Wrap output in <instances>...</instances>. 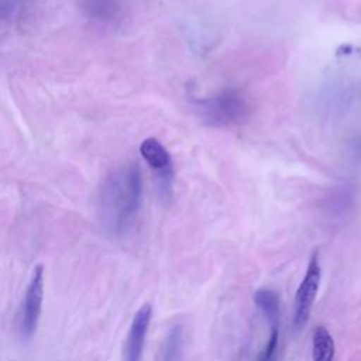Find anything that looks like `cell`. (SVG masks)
Here are the masks:
<instances>
[{"mask_svg":"<svg viewBox=\"0 0 361 361\" xmlns=\"http://www.w3.org/2000/svg\"><path fill=\"white\" fill-rule=\"evenodd\" d=\"M320 279H322V268H320V262H319V254L313 252L307 262L305 275L302 278L300 285L298 286V290H296L295 299H293L292 323L296 330L303 329L309 320L313 303H314L317 292H319Z\"/></svg>","mask_w":361,"mask_h":361,"instance_id":"5b68a950","label":"cell"},{"mask_svg":"<svg viewBox=\"0 0 361 361\" xmlns=\"http://www.w3.org/2000/svg\"><path fill=\"white\" fill-rule=\"evenodd\" d=\"M44 282L45 269L42 265H37L32 269L31 279L24 293L18 313V331L23 338H30L38 327L42 302H44Z\"/></svg>","mask_w":361,"mask_h":361,"instance_id":"277c9868","label":"cell"},{"mask_svg":"<svg viewBox=\"0 0 361 361\" xmlns=\"http://www.w3.org/2000/svg\"><path fill=\"white\" fill-rule=\"evenodd\" d=\"M185 345L183 327L180 324H175L168 331L166 337L159 350L158 361H182Z\"/></svg>","mask_w":361,"mask_h":361,"instance_id":"9c48e42d","label":"cell"},{"mask_svg":"<svg viewBox=\"0 0 361 361\" xmlns=\"http://www.w3.org/2000/svg\"><path fill=\"white\" fill-rule=\"evenodd\" d=\"M152 319V306L144 303L133 316L126 344L123 348V361H140L145 345L148 329Z\"/></svg>","mask_w":361,"mask_h":361,"instance_id":"8992f818","label":"cell"},{"mask_svg":"<svg viewBox=\"0 0 361 361\" xmlns=\"http://www.w3.org/2000/svg\"><path fill=\"white\" fill-rule=\"evenodd\" d=\"M336 345L330 331L324 326H317L312 337V360L334 361Z\"/></svg>","mask_w":361,"mask_h":361,"instance_id":"30bf717a","label":"cell"},{"mask_svg":"<svg viewBox=\"0 0 361 361\" xmlns=\"http://www.w3.org/2000/svg\"><path fill=\"white\" fill-rule=\"evenodd\" d=\"M27 0H1V17L4 21L18 20L25 8Z\"/></svg>","mask_w":361,"mask_h":361,"instance_id":"8fae6325","label":"cell"},{"mask_svg":"<svg viewBox=\"0 0 361 361\" xmlns=\"http://www.w3.org/2000/svg\"><path fill=\"white\" fill-rule=\"evenodd\" d=\"M254 303L265 316L271 327H278L281 314V300L279 295L268 288H261L254 293Z\"/></svg>","mask_w":361,"mask_h":361,"instance_id":"ba28073f","label":"cell"},{"mask_svg":"<svg viewBox=\"0 0 361 361\" xmlns=\"http://www.w3.org/2000/svg\"><path fill=\"white\" fill-rule=\"evenodd\" d=\"M140 154L151 169L158 195L168 200L173 188V161L166 147L157 138H145L140 145Z\"/></svg>","mask_w":361,"mask_h":361,"instance_id":"3957f363","label":"cell"},{"mask_svg":"<svg viewBox=\"0 0 361 361\" xmlns=\"http://www.w3.org/2000/svg\"><path fill=\"white\" fill-rule=\"evenodd\" d=\"M250 107L247 96L233 87L195 100L197 116L204 124L216 128H227L244 123L250 116Z\"/></svg>","mask_w":361,"mask_h":361,"instance_id":"7a4b0ae2","label":"cell"},{"mask_svg":"<svg viewBox=\"0 0 361 361\" xmlns=\"http://www.w3.org/2000/svg\"><path fill=\"white\" fill-rule=\"evenodd\" d=\"M85 16L100 24H114L121 16L120 0H82Z\"/></svg>","mask_w":361,"mask_h":361,"instance_id":"52a82bcc","label":"cell"},{"mask_svg":"<svg viewBox=\"0 0 361 361\" xmlns=\"http://www.w3.org/2000/svg\"><path fill=\"white\" fill-rule=\"evenodd\" d=\"M142 202V171L135 161L114 168L97 196V214L106 230L120 234L135 219Z\"/></svg>","mask_w":361,"mask_h":361,"instance_id":"6da1fadb","label":"cell"}]
</instances>
